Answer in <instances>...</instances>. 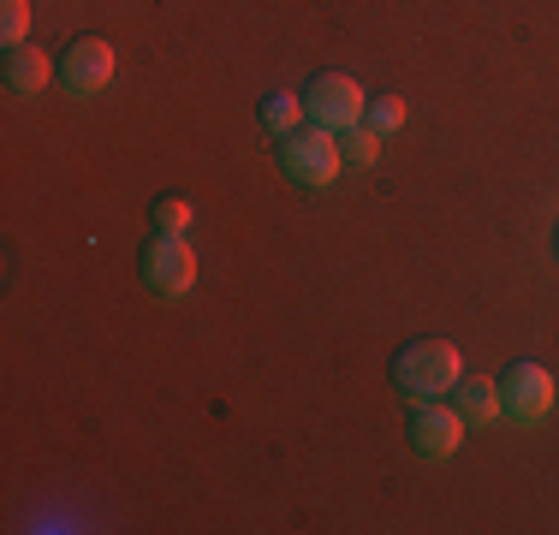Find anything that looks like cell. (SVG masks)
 <instances>
[{
  "mask_svg": "<svg viewBox=\"0 0 559 535\" xmlns=\"http://www.w3.org/2000/svg\"><path fill=\"white\" fill-rule=\"evenodd\" d=\"M459 374H464V357L452 340H411L393 357V387L411 399H441L459 387Z\"/></svg>",
  "mask_w": 559,
  "mask_h": 535,
  "instance_id": "6da1fadb",
  "label": "cell"
},
{
  "mask_svg": "<svg viewBox=\"0 0 559 535\" xmlns=\"http://www.w3.org/2000/svg\"><path fill=\"white\" fill-rule=\"evenodd\" d=\"M280 167H286L292 185H310V191L334 185L340 167H345L340 131H328V126H298L292 138H280Z\"/></svg>",
  "mask_w": 559,
  "mask_h": 535,
  "instance_id": "7a4b0ae2",
  "label": "cell"
},
{
  "mask_svg": "<svg viewBox=\"0 0 559 535\" xmlns=\"http://www.w3.org/2000/svg\"><path fill=\"white\" fill-rule=\"evenodd\" d=\"M364 107H369V96L352 72H322L304 90V119H310V126H328V131H352L357 119H364Z\"/></svg>",
  "mask_w": 559,
  "mask_h": 535,
  "instance_id": "3957f363",
  "label": "cell"
},
{
  "mask_svg": "<svg viewBox=\"0 0 559 535\" xmlns=\"http://www.w3.org/2000/svg\"><path fill=\"white\" fill-rule=\"evenodd\" d=\"M143 286L162 292V298H185V292L197 286V250L185 233H155L150 245H143Z\"/></svg>",
  "mask_w": 559,
  "mask_h": 535,
  "instance_id": "277c9868",
  "label": "cell"
},
{
  "mask_svg": "<svg viewBox=\"0 0 559 535\" xmlns=\"http://www.w3.org/2000/svg\"><path fill=\"white\" fill-rule=\"evenodd\" d=\"M495 387H500V411H506V417H518V423H542V417H548V405H554V374L542 364H530V357L506 369Z\"/></svg>",
  "mask_w": 559,
  "mask_h": 535,
  "instance_id": "5b68a950",
  "label": "cell"
},
{
  "mask_svg": "<svg viewBox=\"0 0 559 535\" xmlns=\"http://www.w3.org/2000/svg\"><path fill=\"white\" fill-rule=\"evenodd\" d=\"M60 84L72 90V96H102V90L114 84V43L78 36V43L60 54Z\"/></svg>",
  "mask_w": 559,
  "mask_h": 535,
  "instance_id": "8992f818",
  "label": "cell"
},
{
  "mask_svg": "<svg viewBox=\"0 0 559 535\" xmlns=\"http://www.w3.org/2000/svg\"><path fill=\"white\" fill-rule=\"evenodd\" d=\"M405 435H411V447H417L423 459H452V452H459V440H464V417H459L452 405L417 399V411H411Z\"/></svg>",
  "mask_w": 559,
  "mask_h": 535,
  "instance_id": "52a82bcc",
  "label": "cell"
},
{
  "mask_svg": "<svg viewBox=\"0 0 559 535\" xmlns=\"http://www.w3.org/2000/svg\"><path fill=\"white\" fill-rule=\"evenodd\" d=\"M60 66H48V54L43 48H31V43H19V48H7V90L12 96H43V84L55 78Z\"/></svg>",
  "mask_w": 559,
  "mask_h": 535,
  "instance_id": "ba28073f",
  "label": "cell"
},
{
  "mask_svg": "<svg viewBox=\"0 0 559 535\" xmlns=\"http://www.w3.org/2000/svg\"><path fill=\"white\" fill-rule=\"evenodd\" d=\"M452 393H459V417H464V428H483V423H495L500 417V387L495 381H483V374H459V387H452Z\"/></svg>",
  "mask_w": 559,
  "mask_h": 535,
  "instance_id": "9c48e42d",
  "label": "cell"
},
{
  "mask_svg": "<svg viewBox=\"0 0 559 535\" xmlns=\"http://www.w3.org/2000/svg\"><path fill=\"white\" fill-rule=\"evenodd\" d=\"M262 131L280 143V138H292V131L304 126V96H286V90H274V96H262Z\"/></svg>",
  "mask_w": 559,
  "mask_h": 535,
  "instance_id": "30bf717a",
  "label": "cell"
},
{
  "mask_svg": "<svg viewBox=\"0 0 559 535\" xmlns=\"http://www.w3.org/2000/svg\"><path fill=\"white\" fill-rule=\"evenodd\" d=\"M340 155L352 160V167H376V155H381V131L357 119L352 131H340Z\"/></svg>",
  "mask_w": 559,
  "mask_h": 535,
  "instance_id": "8fae6325",
  "label": "cell"
},
{
  "mask_svg": "<svg viewBox=\"0 0 559 535\" xmlns=\"http://www.w3.org/2000/svg\"><path fill=\"white\" fill-rule=\"evenodd\" d=\"M31 36V0H0V43L19 48Z\"/></svg>",
  "mask_w": 559,
  "mask_h": 535,
  "instance_id": "7c38bea8",
  "label": "cell"
},
{
  "mask_svg": "<svg viewBox=\"0 0 559 535\" xmlns=\"http://www.w3.org/2000/svg\"><path fill=\"white\" fill-rule=\"evenodd\" d=\"M191 221H197V209L185 197H155V226L162 233H191Z\"/></svg>",
  "mask_w": 559,
  "mask_h": 535,
  "instance_id": "4fadbf2b",
  "label": "cell"
},
{
  "mask_svg": "<svg viewBox=\"0 0 559 535\" xmlns=\"http://www.w3.org/2000/svg\"><path fill=\"white\" fill-rule=\"evenodd\" d=\"M364 114H369V126H376L381 138L405 126V102H399V96H369V107H364Z\"/></svg>",
  "mask_w": 559,
  "mask_h": 535,
  "instance_id": "5bb4252c",
  "label": "cell"
},
{
  "mask_svg": "<svg viewBox=\"0 0 559 535\" xmlns=\"http://www.w3.org/2000/svg\"><path fill=\"white\" fill-rule=\"evenodd\" d=\"M554 250H559V238H554Z\"/></svg>",
  "mask_w": 559,
  "mask_h": 535,
  "instance_id": "9a60e30c",
  "label": "cell"
}]
</instances>
